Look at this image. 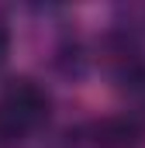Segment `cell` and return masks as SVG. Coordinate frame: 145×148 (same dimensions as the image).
<instances>
[{
    "instance_id": "6da1fadb",
    "label": "cell",
    "mask_w": 145,
    "mask_h": 148,
    "mask_svg": "<svg viewBox=\"0 0 145 148\" xmlns=\"http://www.w3.org/2000/svg\"><path fill=\"white\" fill-rule=\"evenodd\" d=\"M48 110H52V97L41 83L28 79V76L10 79L0 90V134L24 138L48 121Z\"/></svg>"
},
{
    "instance_id": "7a4b0ae2",
    "label": "cell",
    "mask_w": 145,
    "mask_h": 148,
    "mask_svg": "<svg viewBox=\"0 0 145 148\" xmlns=\"http://www.w3.org/2000/svg\"><path fill=\"white\" fill-rule=\"evenodd\" d=\"M7 55H10V24H7V14L0 10V66Z\"/></svg>"
}]
</instances>
